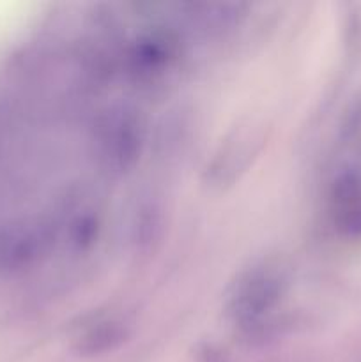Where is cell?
I'll list each match as a JSON object with an SVG mask.
<instances>
[{"mask_svg": "<svg viewBox=\"0 0 361 362\" xmlns=\"http://www.w3.org/2000/svg\"><path fill=\"white\" fill-rule=\"evenodd\" d=\"M285 292L287 276L280 265L269 262L255 265L234 286L227 303V315L234 324L253 327L275 311Z\"/></svg>", "mask_w": 361, "mask_h": 362, "instance_id": "1", "label": "cell"}, {"mask_svg": "<svg viewBox=\"0 0 361 362\" xmlns=\"http://www.w3.org/2000/svg\"><path fill=\"white\" fill-rule=\"evenodd\" d=\"M103 154L115 165H126L138 147V134L130 120H115L103 134Z\"/></svg>", "mask_w": 361, "mask_h": 362, "instance_id": "2", "label": "cell"}, {"mask_svg": "<svg viewBox=\"0 0 361 362\" xmlns=\"http://www.w3.org/2000/svg\"><path fill=\"white\" fill-rule=\"evenodd\" d=\"M126 336V327L120 322H103L92 327L80 341V350L87 354L105 352V350L113 349L117 343H120Z\"/></svg>", "mask_w": 361, "mask_h": 362, "instance_id": "3", "label": "cell"}]
</instances>
